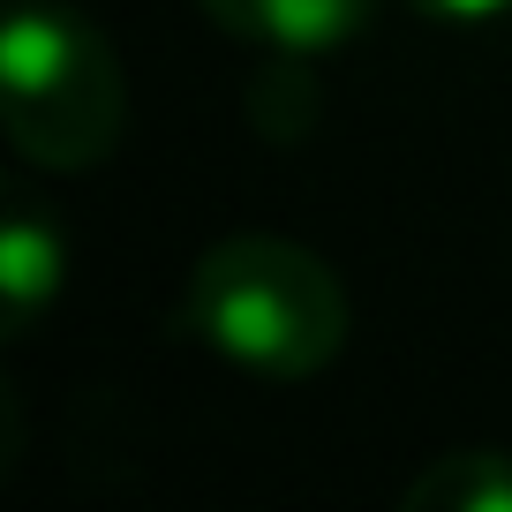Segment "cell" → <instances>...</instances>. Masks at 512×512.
Listing matches in <instances>:
<instances>
[{
  "label": "cell",
  "instance_id": "cell-1",
  "mask_svg": "<svg viewBox=\"0 0 512 512\" xmlns=\"http://www.w3.org/2000/svg\"><path fill=\"white\" fill-rule=\"evenodd\" d=\"M181 332L264 384H294L339 362L354 309L317 249L279 234H234L196 256L189 294H181Z\"/></svg>",
  "mask_w": 512,
  "mask_h": 512
},
{
  "label": "cell",
  "instance_id": "cell-2",
  "mask_svg": "<svg viewBox=\"0 0 512 512\" xmlns=\"http://www.w3.org/2000/svg\"><path fill=\"white\" fill-rule=\"evenodd\" d=\"M0 121L46 174H91L128 128V76L113 46L61 0H23L0 31Z\"/></svg>",
  "mask_w": 512,
  "mask_h": 512
},
{
  "label": "cell",
  "instance_id": "cell-3",
  "mask_svg": "<svg viewBox=\"0 0 512 512\" xmlns=\"http://www.w3.org/2000/svg\"><path fill=\"white\" fill-rule=\"evenodd\" d=\"M68 279V241L31 196H8L0 204V309H8V332H31L46 317V302Z\"/></svg>",
  "mask_w": 512,
  "mask_h": 512
},
{
  "label": "cell",
  "instance_id": "cell-4",
  "mask_svg": "<svg viewBox=\"0 0 512 512\" xmlns=\"http://www.w3.org/2000/svg\"><path fill=\"white\" fill-rule=\"evenodd\" d=\"M204 16L272 53H332L377 16V0H204Z\"/></svg>",
  "mask_w": 512,
  "mask_h": 512
},
{
  "label": "cell",
  "instance_id": "cell-5",
  "mask_svg": "<svg viewBox=\"0 0 512 512\" xmlns=\"http://www.w3.org/2000/svg\"><path fill=\"white\" fill-rule=\"evenodd\" d=\"M400 512H512V452H445L400 490Z\"/></svg>",
  "mask_w": 512,
  "mask_h": 512
},
{
  "label": "cell",
  "instance_id": "cell-6",
  "mask_svg": "<svg viewBox=\"0 0 512 512\" xmlns=\"http://www.w3.org/2000/svg\"><path fill=\"white\" fill-rule=\"evenodd\" d=\"M309 113H317V98H309V76H302V53H279V68H264L249 91V121L272 136V144H294L309 128Z\"/></svg>",
  "mask_w": 512,
  "mask_h": 512
},
{
  "label": "cell",
  "instance_id": "cell-7",
  "mask_svg": "<svg viewBox=\"0 0 512 512\" xmlns=\"http://www.w3.org/2000/svg\"><path fill=\"white\" fill-rule=\"evenodd\" d=\"M430 23H445V31H467V23H490V16H505L512 0H415Z\"/></svg>",
  "mask_w": 512,
  "mask_h": 512
}]
</instances>
